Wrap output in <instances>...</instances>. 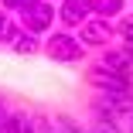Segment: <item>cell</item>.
I'll list each match as a JSON object with an SVG mask.
<instances>
[{"instance_id":"9a60e30c","label":"cell","mask_w":133,"mask_h":133,"mask_svg":"<svg viewBox=\"0 0 133 133\" xmlns=\"http://www.w3.org/2000/svg\"><path fill=\"white\" fill-rule=\"evenodd\" d=\"M7 113H10V109H7V102H4V99H0V123H4V119H7Z\"/></svg>"},{"instance_id":"d6986e66","label":"cell","mask_w":133,"mask_h":133,"mask_svg":"<svg viewBox=\"0 0 133 133\" xmlns=\"http://www.w3.org/2000/svg\"><path fill=\"white\" fill-rule=\"evenodd\" d=\"M130 4H133V0H130Z\"/></svg>"},{"instance_id":"4fadbf2b","label":"cell","mask_w":133,"mask_h":133,"mask_svg":"<svg viewBox=\"0 0 133 133\" xmlns=\"http://www.w3.org/2000/svg\"><path fill=\"white\" fill-rule=\"evenodd\" d=\"M0 133H24V113L21 109H10L7 119L0 123Z\"/></svg>"},{"instance_id":"9c48e42d","label":"cell","mask_w":133,"mask_h":133,"mask_svg":"<svg viewBox=\"0 0 133 133\" xmlns=\"http://www.w3.org/2000/svg\"><path fill=\"white\" fill-rule=\"evenodd\" d=\"M24 133H55V119L48 113H24Z\"/></svg>"},{"instance_id":"ba28073f","label":"cell","mask_w":133,"mask_h":133,"mask_svg":"<svg viewBox=\"0 0 133 133\" xmlns=\"http://www.w3.org/2000/svg\"><path fill=\"white\" fill-rule=\"evenodd\" d=\"M41 34H31V31H24L21 28V34L14 38V44H10V51L14 55H21V58H31V55H41Z\"/></svg>"},{"instance_id":"2e32d148","label":"cell","mask_w":133,"mask_h":133,"mask_svg":"<svg viewBox=\"0 0 133 133\" xmlns=\"http://www.w3.org/2000/svg\"><path fill=\"white\" fill-rule=\"evenodd\" d=\"M7 21H10V14H4V10H0V34H4V28H7Z\"/></svg>"},{"instance_id":"8992f818","label":"cell","mask_w":133,"mask_h":133,"mask_svg":"<svg viewBox=\"0 0 133 133\" xmlns=\"http://www.w3.org/2000/svg\"><path fill=\"white\" fill-rule=\"evenodd\" d=\"M92 62H99L106 72H113V75L133 78V62L126 58V51H123V48H106V51H99V58H92Z\"/></svg>"},{"instance_id":"7c38bea8","label":"cell","mask_w":133,"mask_h":133,"mask_svg":"<svg viewBox=\"0 0 133 133\" xmlns=\"http://www.w3.org/2000/svg\"><path fill=\"white\" fill-rule=\"evenodd\" d=\"M116 38L123 44H133V10H126L119 21H116Z\"/></svg>"},{"instance_id":"5bb4252c","label":"cell","mask_w":133,"mask_h":133,"mask_svg":"<svg viewBox=\"0 0 133 133\" xmlns=\"http://www.w3.org/2000/svg\"><path fill=\"white\" fill-rule=\"evenodd\" d=\"M24 4H28V0H0V10H4V14H10V17H14V14H17V10L24 7Z\"/></svg>"},{"instance_id":"3957f363","label":"cell","mask_w":133,"mask_h":133,"mask_svg":"<svg viewBox=\"0 0 133 133\" xmlns=\"http://www.w3.org/2000/svg\"><path fill=\"white\" fill-rule=\"evenodd\" d=\"M85 85H92V92H102V96H119V92H133V78H123V75H113L106 72L99 62H85Z\"/></svg>"},{"instance_id":"7a4b0ae2","label":"cell","mask_w":133,"mask_h":133,"mask_svg":"<svg viewBox=\"0 0 133 133\" xmlns=\"http://www.w3.org/2000/svg\"><path fill=\"white\" fill-rule=\"evenodd\" d=\"M14 17H17V24L24 31L44 38V34L55 31V24H58V4H51V0H28Z\"/></svg>"},{"instance_id":"52a82bcc","label":"cell","mask_w":133,"mask_h":133,"mask_svg":"<svg viewBox=\"0 0 133 133\" xmlns=\"http://www.w3.org/2000/svg\"><path fill=\"white\" fill-rule=\"evenodd\" d=\"M89 4H92V17L113 21V24L130 10V0H89Z\"/></svg>"},{"instance_id":"8fae6325","label":"cell","mask_w":133,"mask_h":133,"mask_svg":"<svg viewBox=\"0 0 133 133\" xmlns=\"http://www.w3.org/2000/svg\"><path fill=\"white\" fill-rule=\"evenodd\" d=\"M51 119H55V133H85V123H78L68 113H55Z\"/></svg>"},{"instance_id":"30bf717a","label":"cell","mask_w":133,"mask_h":133,"mask_svg":"<svg viewBox=\"0 0 133 133\" xmlns=\"http://www.w3.org/2000/svg\"><path fill=\"white\" fill-rule=\"evenodd\" d=\"M85 133H126V126L116 119H106V116H89Z\"/></svg>"},{"instance_id":"5b68a950","label":"cell","mask_w":133,"mask_h":133,"mask_svg":"<svg viewBox=\"0 0 133 133\" xmlns=\"http://www.w3.org/2000/svg\"><path fill=\"white\" fill-rule=\"evenodd\" d=\"M89 17H92L89 0H58V21L65 24V31H78Z\"/></svg>"},{"instance_id":"ac0fdd59","label":"cell","mask_w":133,"mask_h":133,"mask_svg":"<svg viewBox=\"0 0 133 133\" xmlns=\"http://www.w3.org/2000/svg\"><path fill=\"white\" fill-rule=\"evenodd\" d=\"M51 4H58V0H51Z\"/></svg>"},{"instance_id":"6da1fadb","label":"cell","mask_w":133,"mask_h":133,"mask_svg":"<svg viewBox=\"0 0 133 133\" xmlns=\"http://www.w3.org/2000/svg\"><path fill=\"white\" fill-rule=\"evenodd\" d=\"M41 55L55 65H82L89 58V48L78 41L75 31H51L41 41Z\"/></svg>"},{"instance_id":"e0dca14e","label":"cell","mask_w":133,"mask_h":133,"mask_svg":"<svg viewBox=\"0 0 133 133\" xmlns=\"http://www.w3.org/2000/svg\"><path fill=\"white\" fill-rule=\"evenodd\" d=\"M126 133H133V116H130V119H126Z\"/></svg>"},{"instance_id":"277c9868","label":"cell","mask_w":133,"mask_h":133,"mask_svg":"<svg viewBox=\"0 0 133 133\" xmlns=\"http://www.w3.org/2000/svg\"><path fill=\"white\" fill-rule=\"evenodd\" d=\"M78 41H82L89 51H106V48H113L116 41V24L113 21H102V17H89L82 28H78Z\"/></svg>"}]
</instances>
